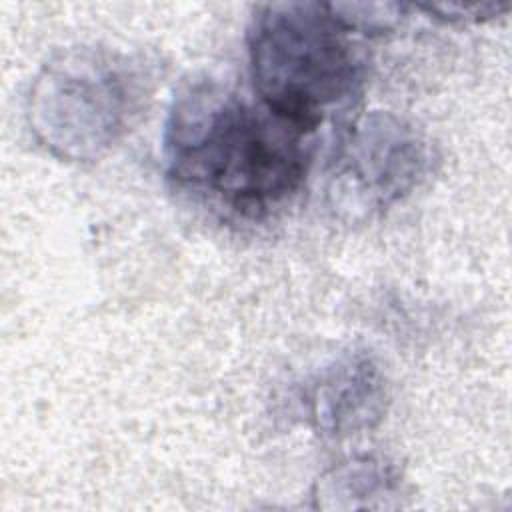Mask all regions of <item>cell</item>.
Segmentation results:
<instances>
[{"instance_id": "obj_6", "label": "cell", "mask_w": 512, "mask_h": 512, "mask_svg": "<svg viewBox=\"0 0 512 512\" xmlns=\"http://www.w3.org/2000/svg\"><path fill=\"white\" fill-rule=\"evenodd\" d=\"M400 478L384 460L370 456L340 462L314 488L318 508H374L386 506V498L398 496Z\"/></svg>"}, {"instance_id": "obj_7", "label": "cell", "mask_w": 512, "mask_h": 512, "mask_svg": "<svg viewBox=\"0 0 512 512\" xmlns=\"http://www.w3.org/2000/svg\"><path fill=\"white\" fill-rule=\"evenodd\" d=\"M420 8L438 14V18L450 22H468V20H484L492 18L500 12H506L510 4H422Z\"/></svg>"}, {"instance_id": "obj_1", "label": "cell", "mask_w": 512, "mask_h": 512, "mask_svg": "<svg viewBox=\"0 0 512 512\" xmlns=\"http://www.w3.org/2000/svg\"><path fill=\"white\" fill-rule=\"evenodd\" d=\"M164 166L180 188L262 218L294 196L314 156V132L216 82L180 92L164 128Z\"/></svg>"}, {"instance_id": "obj_5", "label": "cell", "mask_w": 512, "mask_h": 512, "mask_svg": "<svg viewBox=\"0 0 512 512\" xmlns=\"http://www.w3.org/2000/svg\"><path fill=\"white\" fill-rule=\"evenodd\" d=\"M386 386L378 366L352 354L322 372L306 394V416L326 436H350L372 428L384 414Z\"/></svg>"}, {"instance_id": "obj_3", "label": "cell", "mask_w": 512, "mask_h": 512, "mask_svg": "<svg viewBox=\"0 0 512 512\" xmlns=\"http://www.w3.org/2000/svg\"><path fill=\"white\" fill-rule=\"evenodd\" d=\"M128 62L106 48L78 46L50 58L28 94V124L54 156L86 162L114 146L138 110Z\"/></svg>"}, {"instance_id": "obj_4", "label": "cell", "mask_w": 512, "mask_h": 512, "mask_svg": "<svg viewBox=\"0 0 512 512\" xmlns=\"http://www.w3.org/2000/svg\"><path fill=\"white\" fill-rule=\"evenodd\" d=\"M430 160V146L414 126L392 114H370L342 142L332 194L344 208H386L418 186Z\"/></svg>"}, {"instance_id": "obj_2", "label": "cell", "mask_w": 512, "mask_h": 512, "mask_svg": "<svg viewBox=\"0 0 512 512\" xmlns=\"http://www.w3.org/2000/svg\"><path fill=\"white\" fill-rule=\"evenodd\" d=\"M246 42L258 100L310 132L326 112L348 104L366 80L364 54L330 4H260Z\"/></svg>"}]
</instances>
